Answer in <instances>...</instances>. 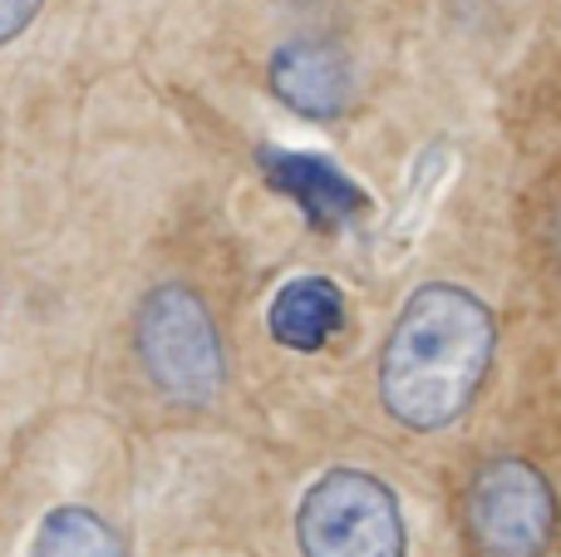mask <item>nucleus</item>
Listing matches in <instances>:
<instances>
[{
	"label": "nucleus",
	"mask_w": 561,
	"mask_h": 557,
	"mask_svg": "<svg viewBox=\"0 0 561 557\" xmlns=\"http://www.w3.org/2000/svg\"><path fill=\"white\" fill-rule=\"evenodd\" d=\"M138 355L148 380L178 405H207L222 390V336L193 286L168 282L148 292V302L138 306Z\"/></svg>",
	"instance_id": "obj_2"
},
{
	"label": "nucleus",
	"mask_w": 561,
	"mask_h": 557,
	"mask_svg": "<svg viewBox=\"0 0 561 557\" xmlns=\"http://www.w3.org/2000/svg\"><path fill=\"white\" fill-rule=\"evenodd\" d=\"M266 326L286 351H325L335 341V331L345 326V296L330 276H290L276 292L272 311H266Z\"/></svg>",
	"instance_id": "obj_7"
},
{
	"label": "nucleus",
	"mask_w": 561,
	"mask_h": 557,
	"mask_svg": "<svg viewBox=\"0 0 561 557\" xmlns=\"http://www.w3.org/2000/svg\"><path fill=\"white\" fill-rule=\"evenodd\" d=\"M276 99L300 118H335L350 104V59L325 39H290L266 65Z\"/></svg>",
	"instance_id": "obj_5"
},
{
	"label": "nucleus",
	"mask_w": 561,
	"mask_h": 557,
	"mask_svg": "<svg viewBox=\"0 0 561 557\" xmlns=\"http://www.w3.org/2000/svg\"><path fill=\"white\" fill-rule=\"evenodd\" d=\"M300 557H404V513L385 479L330 469L296 509Z\"/></svg>",
	"instance_id": "obj_3"
},
{
	"label": "nucleus",
	"mask_w": 561,
	"mask_h": 557,
	"mask_svg": "<svg viewBox=\"0 0 561 557\" xmlns=\"http://www.w3.org/2000/svg\"><path fill=\"white\" fill-rule=\"evenodd\" d=\"M35 557H128V553L124 538L94 509L65 503V509H49L45 523H39Z\"/></svg>",
	"instance_id": "obj_8"
},
{
	"label": "nucleus",
	"mask_w": 561,
	"mask_h": 557,
	"mask_svg": "<svg viewBox=\"0 0 561 557\" xmlns=\"http://www.w3.org/2000/svg\"><path fill=\"white\" fill-rule=\"evenodd\" d=\"M45 0H0V45H10L15 35H25L30 20L39 15Z\"/></svg>",
	"instance_id": "obj_9"
},
{
	"label": "nucleus",
	"mask_w": 561,
	"mask_h": 557,
	"mask_svg": "<svg viewBox=\"0 0 561 557\" xmlns=\"http://www.w3.org/2000/svg\"><path fill=\"white\" fill-rule=\"evenodd\" d=\"M552 247H557V257H561V203H557V213H552Z\"/></svg>",
	"instance_id": "obj_10"
},
{
	"label": "nucleus",
	"mask_w": 561,
	"mask_h": 557,
	"mask_svg": "<svg viewBox=\"0 0 561 557\" xmlns=\"http://www.w3.org/2000/svg\"><path fill=\"white\" fill-rule=\"evenodd\" d=\"M256 163H262L266 183H272L280 197H290L316 227H340V223H350V217L365 213V193H359V183L340 173L330 158L290 154V148H262Z\"/></svg>",
	"instance_id": "obj_6"
},
{
	"label": "nucleus",
	"mask_w": 561,
	"mask_h": 557,
	"mask_svg": "<svg viewBox=\"0 0 561 557\" xmlns=\"http://www.w3.org/2000/svg\"><path fill=\"white\" fill-rule=\"evenodd\" d=\"M463 533L478 557H547L557 538V493L527 459H493L468 479Z\"/></svg>",
	"instance_id": "obj_4"
},
{
	"label": "nucleus",
	"mask_w": 561,
	"mask_h": 557,
	"mask_svg": "<svg viewBox=\"0 0 561 557\" xmlns=\"http://www.w3.org/2000/svg\"><path fill=\"white\" fill-rule=\"evenodd\" d=\"M497 351L493 311L454 282H428L404 302L379 355V400L404 430H448L488 380Z\"/></svg>",
	"instance_id": "obj_1"
}]
</instances>
